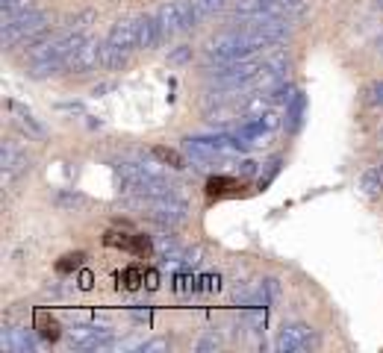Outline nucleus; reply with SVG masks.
<instances>
[{"mask_svg":"<svg viewBox=\"0 0 383 353\" xmlns=\"http://www.w3.org/2000/svg\"><path fill=\"white\" fill-rule=\"evenodd\" d=\"M242 192V183L233 176H210L206 180V197H236Z\"/></svg>","mask_w":383,"mask_h":353,"instance_id":"nucleus-1","label":"nucleus"},{"mask_svg":"<svg viewBox=\"0 0 383 353\" xmlns=\"http://www.w3.org/2000/svg\"><path fill=\"white\" fill-rule=\"evenodd\" d=\"M92 280H95L92 271H83V274H80V285H83V289H92Z\"/></svg>","mask_w":383,"mask_h":353,"instance_id":"nucleus-8","label":"nucleus"},{"mask_svg":"<svg viewBox=\"0 0 383 353\" xmlns=\"http://www.w3.org/2000/svg\"><path fill=\"white\" fill-rule=\"evenodd\" d=\"M130 241H133V236L118 233V230H109V233L104 236V245H106V248H121V250H130Z\"/></svg>","mask_w":383,"mask_h":353,"instance_id":"nucleus-6","label":"nucleus"},{"mask_svg":"<svg viewBox=\"0 0 383 353\" xmlns=\"http://www.w3.org/2000/svg\"><path fill=\"white\" fill-rule=\"evenodd\" d=\"M130 253H136V256L148 259L150 256V239L148 236H133V241H130Z\"/></svg>","mask_w":383,"mask_h":353,"instance_id":"nucleus-7","label":"nucleus"},{"mask_svg":"<svg viewBox=\"0 0 383 353\" xmlns=\"http://www.w3.org/2000/svg\"><path fill=\"white\" fill-rule=\"evenodd\" d=\"M153 157H157L159 162L171 165V168H183V157L177 150H171V148H153Z\"/></svg>","mask_w":383,"mask_h":353,"instance_id":"nucleus-5","label":"nucleus"},{"mask_svg":"<svg viewBox=\"0 0 383 353\" xmlns=\"http://www.w3.org/2000/svg\"><path fill=\"white\" fill-rule=\"evenodd\" d=\"M145 274L148 271H141V265H130V268L121 274V283L127 285V289H139V285L145 283Z\"/></svg>","mask_w":383,"mask_h":353,"instance_id":"nucleus-4","label":"nucleus"},{"mask_svg":"<svg viewBox=\"0 0 383 353\" xmlns=\"http://www.w3.org/2000/svg\"><path fill=\"white\" fill-rule=\"evenodd\" d=\"M145 280H148V289H157V274H153V271L145 274Z\"/></svg>","mask_w":383,"mask_h":353,"instance_id":"nucleus-9","label":"nucleus"},{"mask_svg":"<svg viewBox=\"0 0 383 353\" xmlns=\"http://www.w3.org/2000/svg\"><path fill=\"white\" fill-rule=\"evenodd\" d=\"M32 324H36V330L48 341H57L59 333H62L59 324H57V318H50V312H45V309H36V315H32Z\"/></svg>","mask_w":383,"mask_h":353,"instance_id":"nucleus-2","label":"nucleus"},{"mask_svg":"<svg viewBox=\"0 0 383 353\" xmlns=\"http://www.w3.org/2000/svg\"><path fill=\"white\" fill-rule=\"evenodd\" d=\"M83 259H86V253H68V256H62L59 262H57V274H74L77 268L83 265Z\"/></svg>","mask_w":383,"mask_h":353,"instance_id":"nucleus-3","label":"nucleus"}]
</instances>
